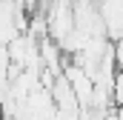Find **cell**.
I'll use <instances>...</instances> for the list:
<instances>
[{"label":"cell","mask_w":123,"mask_h":120,"mask_svg":"<svg viewBox=\"0 0 123 120\" xmlns=\"http://www.w3.org/2000/svg\"><path fill=\"white\" fill-rule=\"evenodd\" d=\"M112 46H115V63H117V69H123V37L115 40Z\"/></svg>","instance_id":"7a4b0ae2"},{"label":"cell","mask_w":123,"mask_h":120,"mask_svg":"<svg viewBox=\"0 0 123 120\" xmlns=\"http://www.w3.org/2000/svg\"><path fill=\"white\" fill-rule=\"evenodd\" d=\"M43 14H46L49 37L57 46H63L69 34L74 31V3L72 0H43Z\"/></svg>","instance_id":"6da1fadb"}]
</instances>
